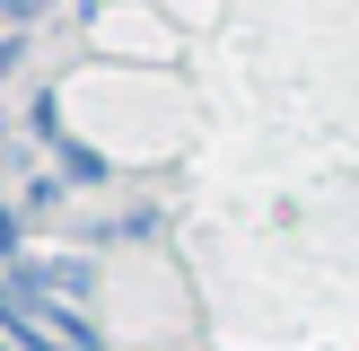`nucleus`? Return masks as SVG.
<instances>
[{
    "label": "nucleus",
    "mask_w": 359,
    "mask_h": 351,
    "mask_svg": "<svg viewBox=\"0 0 359 351\" xmlns=\"http://www.w3.org/2000/svg\"><path fill=\"white\" fill-rule=\"evenodd\" d=\"M0 140H9V132H0Z\"/></svg>",
    "instance_id": "39448f33"
},
{
    "label": "nucleus",
    "mask_w": 359,
    "mask_h": 351,
    "mask_svg": "<svg viewBox=\"0 0 359 351\" xmlns=\"http://www.w3.org/2000/svg\"><path fill=\"white\" fill-rule=\"evenodd\" d=\"M27 9H44V0H0V18H27Z\"/></svg>",
    "instance_id": "7ed1b4c3"
},
{
    "label": "nucleus",
    "mask_w": 359,
    "mask_h": 351,
    "mask_svg": "<svg viewBox=\"0 0 359 351\" xmlns=\"http://www.w3.org/2000/svg\"><path fill=\"white\" fill-rule=\"evenodd\" d=\"M0 263H18V211H0Z\"/></svg>",
    "instance_id": "f257e3e1"
},
{
    "label": "nucleus",
    "mask_w": 359,
    "mask_h": 351,
    "mask_svg": "<svg viewBox=\"0 0 359 351\" xmlns=\"http://www.w3.org/2000/svg\"><path fill=\"white\" fill-rule=\"evenodd\" d=\"M0 351H27V343H18V333H9V325H0Z\"/></svg>",
    "instance_id": "20e7f679"
},
{
    "label": "nucleus",
    "mask_w": 359,
    "mask_h": 351,
    "mask_svg": "<svg viewBox=\"0 0 359 351\" xmlns=\"http://www.w3.org/2000/svg\"><path fill=\"white\" fill-rule=\"evenodd\" d=\"M18 53H27V35H9V44H0V70H18Z\"/></svg>",
    "instance_id": "f03ea898"
}]
</instances>
